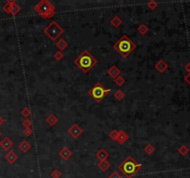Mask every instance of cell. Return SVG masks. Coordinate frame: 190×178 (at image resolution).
<instances>
[{"mask_svg":"<svg viewBox=\"0 0 190 178\" xmlns=\"http://www.w3.org/2000/svg\"><path fill=\"white\" fill-rule=\"evenodd\" d=\"M110 23L113 26L114 28H118V27H120V26L122 25V20L121 19V18H120L119 16H114V17L112 18V19L111 20Z\"/></svg>","mask_w":190,"mask_h":178,"instance_id":"d6986e66","label":"cell"},{"mask_svg":"<svg viewBox=\"0 0 190 178\" xmlns=\"http://www.w3.org/2000/svg\"><path fill=\"white\" fill-rule=\"evenodd\" d=\"M155 68L156 70H158L159 73H164L165 70L168 69V64L165 62V60L163 59H160L157 63L155 64Z\"/></svg>","mask_w":190,"mask_h":178,"instance_id":"4fadbf2b","label":"cell"},{"mask_svg":"<svg viewBox=\"0 0 190 178\" xmlns=\"http://www.w3.org/2000/svg\"><path fill=\"white\" fill-rule=\"evenodd\" d=\"M113 48L119 53L122 58H127L131 53L137 48V44L133 42L127 35L123 34L122 36L113 44Z\"/></svg>","mask_w":190,"mask_h":178,"instance_id":"3957f363","label":"cell"},{"mask_svg":"<svg viewBox=\"0 0 190 178\" xmlns=\"http://www.w3.org/2000/svg\"><path fill=\"white\" fill-rule=\"evenodd\" d=\"M22 10V7L17 4V2L15 1L12 5H11V10H10V14L12 16H16L18 13H19Z\"/></svg>","mask_w":190,"mask_h":178,"instance_id":"ffe728a7","label":"cell"},{"mask_svg":"<svg viewBox=\"0 0 190 178\" xmlns=\"http://www.w3.org/2000/svg\"><path fill=\"white\" fill-rule=\"evenodd\" d=\"M118 134H119V131H117V130H112L110 134H108V136H110L112 140L117 141V137H118Z\"/></svg>","mask_w":190,"mask_h":178,"instance_id":"1f68e13d","label":"cell"},{"mask_svg":"<svg viewBox=\"0 0 190 178\" xmlns=\"http://www.w3.org/2000/svg\"><path fill=\"white\" fill-rule=\"evenodd\" d=\"M59 155L60 156V158L63 159V161H68V159L72 156V152L69 149L68 147H64L59 151Z\"/></svg>","mask_w":190,"mask_h":178,"instance_id":"30bf717a","label":"cell"},{"mask_svg":"<svg viewBox=\"0 0 190 178\" xmlns=\"http://www.w3.org/2000/svg\"><path fill=\"white\" fill-rule=\"evenodd\" d=\"M4 122H5V119H4L2 116H0V126H1V125H3V124H4Z\"/></svg>","mask_w":190,"mask_h":178,"instance_id":"8d00e7d4","label":"cell"},{"mask_svg":"<svg viewBox=\"0 0 190 178\" xmlns=\"http://www.w3.org/2000/svg\"><path fill=\"white\" fill-rule=\"evenodd\" d=\"M68 46H69V44H68V42L65 40V39H63V38H60L58 42H57V44H56V47L59 49V51H63V50H65V48H67L68 47Z\"/></svg>","mask_w":190,"mask_h":178,"instance_id":"e0dca14e","label":"cell"},{"mask_svg":"<svg viewBox=\"0 0 190 178\" xmlns=\"http://www.w3.org/2000/svg\"><path fill=\"white\" fill-rule=\"evenodd\" d=\"M155 150H156V148H155V147L153 146L152 144H148L146 147L144 148V151L148 155H152L153 153L155 152Z\"/></svg>","mask_w":190,"mask_h":178,"instance_id":"603a6c76","label":"cell"},{"mask_svg":"<svg viewBox=\"0 0 190 178\" xmlns=\"http://www.w3.org/2000/svg\"><path fill=\"white\" fill-rule=\"evenodd\" d=\"M53 57H54V59H55L57 61H60L63 58H64V54H63V53H62L61 51L59 50V51H57V52L54 53Z\"/></svg>","mask_w":190,"mask_h":178,"instance_id":"83f0119b","label":"cell"},{"mask_svg":"<svg viewBox=\"0 0 190 178\" xmlns=\"http://www.w3.org/2000/svg\"><path fill=\"white\" fill-rule=\"evenodd\" d=\"M128 139H129V136L127 133L124 132L123 130L119 131L118 137H117V142H118L120 145H123L126 141H128Z\"/></svg>","mask_w":190,"mask_h":178,"instance_id":"7c38bea8","label":"cell"},{"mask_svg":"<svg viewBox=\"0 0 190 178\" xmlns=\"http://www.w3.org/2000/svg\"><path fill=\"white\" fill-rule=\"evenodd\" d=\"M21 114L22 115L23 117L25 118H28L30 115L32 114V111H31V109L28 108V107H25V108H23L21 111Z\"/></svg>","mask_w":190,"mask_h":178,"instance_id":"484cf974","label":"cell"},{"mask_svg":"<svg viewBox=\"0 0 190 178\" xmlns=\"http://www.w3.org/2000/svg\"><path fill=\"white\" fill-rule=\"evenodd\" d=\"M97 168L99 169L100 171L102 172H106L108 168L111 167V163L108 162V161H101V162H99L97 164H96Z\"/></svg>","mask_w":190,"mask_h":178,"instance_id":"ac0fdd59","label":"cell"},{"mask_svg":"<svg viewBox=\"0 0 190 178\" xmlns=\"http://www.w3.org/2000/svg\"><path fill=\"white\" fill-rule=\"evenodd\" d=\"M147 6L150 8L151 10H156V8L158 7L159 4L156 1H154V0H151V1H149V2L147 3Z\"/></svg>","mask_w":190,"mask_h":178,"instance_id":"f546056e","label":"cell"},{"mask_svg":"<svg viewBox=\"0 0 190 178\" xmlns=\"http://www.w3.org/2000/svg\"><path fill=\"white\" fill-rule=\"evenodd\" d=\"M18 158H19V156L17 155V153L15 152V151L13 150H10L5 155V159L6 161L10 163V164H13L17 162Z\"/></svg>","mask_w":190,"mask_h":178,"instance_id":"9c48e42d","label":"cell"},{"mask_svg":"<svg viewBox=\"0 0 190 178\" xmlns=\"http://www.w3.org/2000/svg\"><path fill=\"white\" fill-rule=\"evenodd\" d=\"M44 33L51 41H56L64 33V30L56 21H53L45 28Z\"/></svg>","mask_w":190,"mask_h":178,"instance_id":"8992f818","label":"cell"},{"mask_svg":"<svg viewBox=\"0 0 190 178\" xmlns=\"http://www.w3.org/2000/svg\"><path fill=\"white\" fill-rule=\"evenodd\" d=\"M107 73H108V74L110 75L111 78H113L115 80L117 77L121 75V73L122 72H121V70L118 67H117L116 65H112L110 69L108 70Z\"/></svg>","mask_w":190,"mask_h":178,"instance_id":"8fae6325","label":"cell"},{"mask_svg":"<svg viewBox=\"0 0 190 178\" xmlns=\"http://www.w3.org/2000/svg\"><path fill=\"white\" fill-rule=\"evenodd\" d=\"M14 146L13 141L8 137V136H5L1 141H0V147L1 148L5 151H10V148H12V147Z\"/></svg>","mask_w":190,"mask_h":178,"instance_id":"ba28073f","label":"cell"},{"mask_svg":"<svg viewBox=\"0 0 190 178\" xmlns=\"http://www.w3.org/2000/svg\"><path fill=\"white\" fill-rule=\"evenodd\" d=\"M118 169L126 178H132L142 169V164L135 162L132 156H128L119 164Z\"/></svg>","mask_w":190,"mask_h":178,"instance_id":"7a4b0ae2","label":"cell"},{"mask_svg":"<svg viewBox=\"0 0 190 178\" xmlns=\"http://www.w3.org/2000/svg\"><path fill=\"white\" fill-rule=\"evenodd\" d=\"M108 178H122V176L118 172H117V171H114L111 175L108 176Z\"/></svg>","mask_w":190,"mask_h":178,"instance_id":"836d02e7","label":"cell"},{"mask_svg":"<svg viewBox=\"0 0 190 178\" xmlns=\"http://www.w3.org/2000/svg\"><path fill=\"white\" fill-rule=\"evenodd\" d=\"M33 10L43 19H51L56 14V7L48 0H41L34 6Z\"/></svg>","mask_w":190,"mask_h":178,"instance_id":"277c9868","label":"cell"},{"mask_svg":"<svg viewBox=\"0 0 190 178\" xmlns=\"http://www.w3.org/2000/svg\"><path fill=\"white\" fill-rule=\"evenodd\" d=\"M185 69L187 70V72H188V73H190V62H189V63H187V64L185 66Z\"/></svg>","mask_w":190,"mask_h":178,"instance_id":"d590c367","label":"cell"},{"mask_svg":"<svg viewBox=\"0 0 190 178\" xmlns=\"http://www.w3.org/2000/svg\"><path fill=\"white\" fill-rule=\"evenodd\" d=\"M114 83L118 85V86H122V85H124V83H125V79L122 77V76H118L117 77L115 80H114Z\"/></svg>","mask_w":190,"mask_h":178,"instance_id":"4316f807","label":"cell"},{"mask_svg":"<svg viewBox=\"0 0 190 178\" xmlns=\"http://www.w3.org/2000/svg\"><path fill=\"white\" fill-rule=\"evenodd\" d=\"M111 91V89L104 87L100 83H96L88 90V95L92 97L96 102L102 101L107 95Z\"/></svg>","mask_w":190,"mask_h":178,"instance_id":"5b68a950","label":"cell"},{"mask_svg":"<svg viewBox=\"0 0 190 178\" xmlns=\"http://www.w3.org/2000/svg\"><path fill=\"white\" fill-rule=\"evenodd\" d=\"M96 157L99 159V162H101V161H107V159L110 157V155H108V153L104 148H100L96 153Z\"/></svg>","mask_w":190,"mask_h":178,"instance_id":"5bb4252c","label":"cell"},{"mask_svg":"<svg viewBox=\"0 0 190 178\" xmlns=\"http://www.w3.org/2000/svg\"><path fill=\"white\" fill-rule=\"evenodd\" d=\"M185 81H186L188 85H190V73H188V74L185 77Z\"/></svg>","mask_w":190,"mask_h":178,"instance_id":"e575fe53","label":"cell"},{"mask_svg":"<svg viewBox=\"0 0 190 178\" xmlns=\"http://www.w3.org/2000/svg\"><path fill=\"white\" fill-rule=\"evenodd\" d=\"M83 132H84V130L82 129V127H81L78 123L71 124V127L68 129V134L74 139H77L81 135H82Z\"/></svg>","mask_w":190,"mask_h":178,"instance_id":"52a82bcc","label":"cell"},{"mask_svg":"<svg viewBox=\"0 0 190 178\" xmlns=\"http://www.w3.org/2000/svg\"><path fill=\"white\" fill-rule=\"evenodd\" d=\"M2 136V133H1V131H0V136Z\"/></svg>","mask_w":190,"mask_h":178,"instance_id":"74e56055","label":"cell"},{"mask_svg":"<svg viewBox=\"0 0 190 178\" xmlns=\"http://www.w3.org/2000/svg\"><path fill=\"white\" fill-rule=\"evenodd\" d=\"M15 2V0H8L7 1V3L3 6V10L7 13V14H10V10H11V5Z\"/></svg>","mask_w":190,"mask_h":178,"instance_id":"44dd1931","label":"cell"},{"mask_svg":"<svg viewBox=\"0 0 190 178\" xmlns=\"http://www.w3.org/2000/svg\"><path fill=\"white\" fill-rule=\"evenodd\" d=\"M46 122L48 124V125H50V126H54V125H56V124L59 122V119H58V117L56 116L55 114L51 113V114H49L48 116L46 118Z\"/></svg>","mask_w":190,"mask_h":178,"instance_id":"9a60e30c","label":"cell"},{"mask_svg":"<svg viewBox=\"0 0 190 178\" xmlns=\"http://www.w3.org/2000/svg\"><path fill=\"white\" fill-rule=\"evenodd\" d=\"M113 96L115 97V99H117L118 101H121V100H122V99H124L125 94H124L122 90H117V91L114 93Z\"/></svg>","mask_w":190,"mask_h":178,"instance_id":"cb8c5ba5","label":"cell"},{"mask_svg":"<svg viewBox=\"0 0 190 178\" xmlns=\"http://www.w3.org/2000/svg\"><path fill=\"white\" fill-rule=\"evenodd\" d=\"M32 146L27 140H22L21 143L19 144V148L22 151L23 153H27L31 149Z\"/></svg>","mask_w":190,"mask_h":178,"instance_id":"2e32d148","label":"cell"},{"mask_svg":"<svg viewBox=\"0 0 190 178\" xmlns=\"http://www.w3.org/2000/svg\"><path fill=\"white\" fill-rule=\"evenodd\" d=\"M137 32L140 33V34H142V35H145V34H146L148 32V26L146 25V24H145V23H141L139 26H138V27H137Z\"/></svg>","mask_w":190,"mask_h":178,"instance_id":"7402d4cb","label":"cell"},{"mask_svg":"<svg viewBox=\"0 0 190 178\" xmlns=\"http://www.w3.org/2000/svg\"><path fill=\"white\" fill-rule=\"evenodd\" d=\"M22 134H23L25 136H27V137L31 136L33 135V129H32V127H24V129L22 130Z\"/></svg>","mask_w":190,"mask_h":178,"instance_id":"f1b7e54d","label":"cell"},{"mask_svg":"<svg viewBox=\"0 0 190 178\" xmlns=\"http://www.w3.org/2000/svg\"><path fill=\"white\" fill-rule=\"evenodd\" d=\"M74 64L84 73H88L97 64V59L85 49L74 59Z\"/></svg>","mask_w":190,"mask_h":178,"instance_id":"6da1fadb","label":"cell"},{"mask_svg":"<svg viewBox=\"0 0 190 178\" xmlns=\"http://www.w3.org/2000/svg\"><path fill=\"white\" fill-rule=\"evenodd\" d=\"M178 152L180 153V155L186 156V155L189 152V148H188L186 145H182V146L179 147V148H178Z\"/></svg>","mask_w":190,"mask_h":178,"instance_id":"d4e9b609","label":"cell"},{"mask_svg":"<svg viewBox=\"0 0 190 178\" xmlns=\"http://www.w3.org/2000/svg\"><path fill=\"white\" fill-rule=\"evenodd\" d=\"M50 176L52 178H60L61 177V173H60L59 170H58V169H55V170H53L50 173Z\"/></svg>","mask_w":190,"mask_h":178,"instance_id":"4dcf8cb0","label":"cell"},{"mask_svg":"<svg viewBox=\"0 0 190 178\" xmlns=\"http://www.w3.org/2000/svg\"><path fill=\"white\" fill-rule=\"evenodd\" d=\"M32 124H33V122H32V121H31L30 119H25V120L22 122V125H23L24 127H31Z\"/></svg>","mask_w":190,"mask_h":178,"instance_id":"d6a6232c","label":"cell"}]
</instances>
